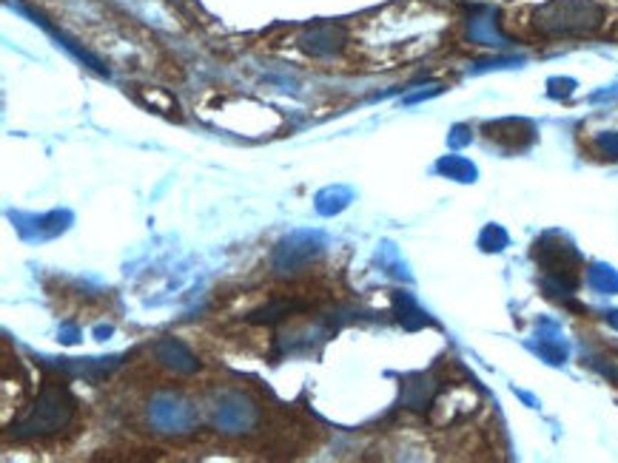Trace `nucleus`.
<instances>
[{
	"label": "nucleus",
	"mask_w": 618,
	"mask_h": 463,
	"mask_svg": "<svg viewBox=\"0 0 618 463\" xmlns=\"http://www.w3.org/2000/svg\"><path fill=\"white\" fill-rule=\"evenodd\" d=\"M544 34H584L596 32L605 23V9L596 0H550L533 18Z\"/></svg>",
	"instance_id": "f257e3e1"
},
{
	"label": "nucleus",
	"mask_w": 618,
	"mask_h": 463,
	"mask_svg": "<svg viewBox=\"0 0 618 463\" xmlns=\"http://www.w3.org/2000/svg\"><path fill=\"white\" fill-rule=\"evenodd\" d=\"M345 34L339 26H314L311 32L303 34L300 46L311 55H330V52H339L343 48Z\"/></svg>",
	"instance_id": "f03ea898"
}]
</instances>
